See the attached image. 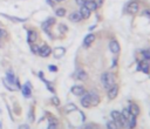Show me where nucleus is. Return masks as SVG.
<instances>
[{
    "instance_id": "obj_1",
    "label": "nucleus",
    "mask_w": 150,
    "mask_h": 129,
    "mask_svg": "<svg viewBox=\"0 0 150 129\" xmlns=\"http://www.w3.org/2000/svg\"><path fill=\"white\" fill-rule=\"evenodd\" d=\"M100 101H101V98L96 92H88L81 99V105L84 108H91V107L97 106L100 103Z\"/></svg>"
},
{
    "instance_id": "obj_2",
    "label": "nucleus",
    "mask_w": 150,
    "mask_h": 129,
    "mask_svg": "<svg viewBox=\"0 0 150 129\" xmlns=\"http://www.w3.org/2000/svg\"><path fill=\"white\" fill-rule=\"evenodd\" d=\"M101 82H102V85H103V87L106 89H109L111 86L115 85V78H114V75L111 73L106 72V73H103L101 75Z\"/></svg>"
},
{
    "instance_id": "obj_3",
    "label": "nucleus",
    "mask_w": 150,
    "mask_h": 129,
    "mask_svg": "<svg viewBox=\"0 0 150 129\" xmlns=\"http://www.w3.org/2000/svg\"><path fill=\"white\" fill-rule=\"evenodd\" d=\"M140 10V3L137 0H133V1H129L127 5H126V11L127 13L129 14H136Z\"/></svg>"
},
{
    "instance_id": "obj_4",
    "label": "nucleus",
    "mask_w": 150,
    "mask_h": 129,
    "mask_svg": "<svg viewBox=\"0 0 150 129\" xmlns=\"http://www.w3.org/2000/svg\"><path fill=\"white\" fill-rule=\"evenodd\" d=\"M54 24H55V19H54V18H48L46 21L42 22V26H41V27H42V29L46 32V33H47L49 37H52V35H50V27H52Z\"/></svg>"
},
{
    "instance_id": "obj_5",
    "label": "nucleus",
    "mask_w": 150,
    "mask_h": 129,
    "mask_svg": "<svg viewBox=\"0 0 150 129\" xmlns=\"http://www.w3.org/2000/svg\"><path fill=\"white\" fill-rule=\"evenodd\" d=\"M21 92H22V95L25 96V98H31V95H32V85L31 82H26L22 87H21Z\"/></svg>"
},
{
    "instance_id": "obj_6",
    "label": "nucleus",
    "mask_w": 150,
    "mask_h": 129,
    "mask_svg": "<svg viewBox=\"0 0 150 129\" xmlns=\"http://www.w3.org/2000/svg\"><path fill=\"white\" fill-rule=\"evenodd\" d=\"M37 40H38V32L34 29H29L27 33V42L29 45H32V44H35Z\"/></svg>"
},
{
    "instance_id": "obj_7",
    "label": "nucleus",
    "mask_w": 150,
    "mask_h": 129,
    "mask_svg": "<svg viewBox=\"0 0 150 129\" xmlns=\"http://www.w3.org/2000/svg\"><path fill=\"white\" fill-rule=\"evenodd\" d=\"M50 54H52V48L48 45H44V46H41L39 48L38 55H40L41 58H48Z\"/></svg>"
},
{
    "instance_id": "obj_8",
    "label": "nucleus",
    "mask_w": 150,
    "mask_h": 129,
    "mask_svg": "<svg viewBox=\"0 0 150 129\" xmlns=\"http://www.w3.org/2000/svg\"><path fill=\"white\" fill-rule=\"evenodd\" d=\"M74 78H75L76 80H80V81H86L87 78H88V75H87V73H86L83 69L80 68V69H76V71H75Z\"/></svg>"
},
{
    "instance_id": "obj_9",
    "label": "nucleus",
    "mask_w": 150,
    "mask_h": 129,
    "mask_svg": "<svg viewBox=\"0 0 150 129\" xmlns=\"http://www.w3.org/2000/svg\"><path fill=\"white\" fill-rule=\"evenodd\" d=\"M117 94H118V86L117 85H114L108 89V98L110 100H114L117 96Z\"/></svg>"
},
{
    "instance_id": "obj_10",
    "label": "nucleus",
    "mask_w": 150,
    "mask_h": 129,
    "mask_svg": "<svg viewBox=\"0 0 150 129\" xmlns=\"http://www.w3.org/2000/svg\"><path fill=\"white\" fill-rule=\"evenodd\" d=\"M109 49H110L111 53L117 54V53H120V51H121V47H120V44L116 40H111L109 42Z\"/></svg>"
},
{
    "instance_id": "obj_11",
    "label": "nucleus",
    "mask_w": 150,
    "mask_h": 129,
    "mask_svg": "<svg viewBox=\"0 0 150 129\" xmlns=\"http://www.w3.org/2000/svg\"><path fill=\"white\" fill-rule=\"evenodd\" d=\"M94 41H95V34L89 33V34L86 35V38L83 39V46H84V47H89Z\"/></svg>"
},
{
    "instance_id": "obj_12",
    "label": "nucleus",
    "mask_w": 150,
    "mask_h": 129,
    "mask_svg": "<svg viewBox=\"0 0 150 129\" xmlns=\"http://www.w3.org/2000/svg\"><path fill=\"white\" fill-rule=\"evenodd\" d=\"M11 86H14L15 85V76H14V73L12 69H8L6 71V79H5Z\"/></svg>"
},
{
    "instance_id": "obj_13",
    "label": "nucleus",
    "mask_w": 150,
    "mask_h": 129,
    "mask_svg": "<svg viewBox=\"0 0 150 129\" xmlns=\"http://www.w3.org/2000/svg\"><path fill=\"white\" fill-rule=\"evenodd\" d=\"M137 71H141V72L148 74L150 72V67H149V64L145 61H140L138 62V66H137Z\"/></svg>"
},
{
    "instance_id": "obj_14",
    "label": "nucleus",
    "mask_w": 150,
    "mask_h": 129,
    "mask_svg": "<svg viewBox=\"0 0 150 129\" xmlns=\"http://www.w3.org/2000/svg\"><path fill=\"white\" fill-rule=\"evenodd\" d=\"M84 92H86V89H84L83 86H73V87H72V93H73L74 95H76V96L83 95Z\"/></svg>"
},
{
    "instance_id": "obj_15",
    "label": "nucleus",
    "mask_w": 150,
    "mask_h": 129,
    "mask_svg": "<svg viewBox=\"0 0 150 129\" xmlns=\"http://www.w3.org/2000/svg\"><path fill=\"white\" fill-rule=\"evenodd\" d=\"M84 6L89 10V11H95L99 6H97V4L95 3V0H86V3H84Z\"/></svg>"
},
{
    "instance_id": "obj_16",
    "label": "nucleus",
    "mask_w": 150,
    "mask_h": 129,
    "mask_svg": "<svg viewBox=\"0 0 150 129\" xmlns=\"http://www.w3.org/2000/svg\"><path fill=\"white\" fill-rule=\"evenodd\" d=\"M128 109H129L130 114H131V115H134V116H138V115H140V113H141L140 107H138L136 103H131V105L128 107Z\"/></svg>"
},
{
    "instance_id": "obj_17",
    "label": "nucleus",
    "mask_w": 150,
    "mask_h": 129,
    "mask_svg": "<svg viewBox=\"0 0 150 129\" xmlns=\"http://www.w3.org/2000/svg\"><path fill=\"white\" fill-rule=\"evenodd\" d=\"M52 52H53V54H54V56H55L56 59H60V58H62V56L65 55L66 49H65L64 47H57V48H55V49L52 51Z\"/></svg>"
},
{
    "instance_id": "obj_18",
    "label": "nucleus",
    "mask_w": 150,
    "mask_h": 129,
    "mask_svg": "<svg viewBox=\"0 0 150 129\" xmlns=\"http://www.w3.org/2000/svg\"><path fill=\"white\" fill-rule=\"evenodd\" d=\"M81 14H80V12H73V13H71L69 14V20L72 21V22H79V21H81Z\"/></svg>"
},
{
    "instance_id": "obj_19",
    "label": "nucleus",
    "mask_w": 150,
    "mask_h": 129,
    "mask_svg": "<svg viewBox=\"0 0 150 129\" xmlns=\"http://www.w3.org/2000/svg\"><path fill=\"white\" fill-rule=\"evenodd\" d=\"M80 14H81L82 19H88L89 17H91V11H89L86 6H82L81 10H80Z\"/></svg>"
},
{
    "instance_id": "obj_20",
    "label": "nucleus",
    "mask_w": 150,
    "mask_h": 129,
    "mask_svg": "<svg viewBox=\"0 0 150 129\" xmlns=\"http://www.w3.org/2000/svg\"><path fill=\"white\" fill-rule=\"evenodd\" d=\"M47 129H57V121L54 117H49V123Z\"/></svg>"
},
{
    "instance_id": "obj_21",
    "label": "nucleus",
    "mask_w": 150,
    "mask_h": 129,
    "mask_svg": "<svg viewBox=\"0 0 150 129\" xmlns=\"http://www.w3.org/2000/svg\"><path fill=\"white\" fill-rule=\"evenodd\" d=\"M28 120H29V122H34V120H35L34 107H31V109H29V112H28Z\"/></svg>"
},
{
    "instance_id": "obj_22",
    "label": "nucleus",
    "mask_w": 150,
    "mask_h": 129,
    "mask_svg": "<svg viewBox=\"0 0 150 129\" xmlns=\"http://www.w3.org/2000/svg\"><path fill=\"white\" fill-rule=\"evenodd\" d=\"M1 15L10 19V20H12V21H15V22H24L26 20V19H21V18H17V17H10V15H6V14H1Z\"/></svg>"
},
{
    "instance_id": "obj_23",
    "label": "nucleus",
    "mask_w": 150,
    "mask_h": 129,
    "mask_svg": "<svg viewBox=\"0 0 150 129\" xmlns=\"http://www.w3.org/2000/svg\"><path fill=\"white\" fill-rule=\"evenodd\" d=\"M66 10L65 8H62V7H60V8H57L56 11H55V14L57 15V17H65L66 15Z\"/></svg>"
},
{
    "instance_id": "obj_24",
    "label": "nucleus",
    "mask_w": 150,
    "mask_h": 129,
    "mask_svg": "<svg viewBox=\"0 0 150 129\" xmlns=\"http://www.w3.org/2000/svg\"><path fill=\"white\" fill-rule=\"evenodd\" d=\"M107 128H108V129H120V128L117 127V124H116L114 121H109V122L107 123Z\"/></svg>"
},
{
    "instance_id": "obj_25",
    "label": "nucleus",
    "mask_w": 150,
    "mask_h": 129,
    "mask_svg": "<svg viewBox=\"0 0 150 129\" xmlns=\"http://www.w3.org/2000/svg\"><path fill=\"white\" fill-rule=\"evenodd\" d=\"M59 29L61 33H67V31H68V27L65 25V24H60L59 25Z\"/></svg>"
},
{
    "instance_id": "obj_26",
    "label": "nucleus",
    "mask_w": 150,
    "mask_h": 129,
    "mask_svg": "<svg viewBox=\"0 0 150 129\" xmlns=\"http://www.w3.org/2000/svg\"><path fill=\"white\" fill-rule=\"evenodd\" d=\"M39 48H40V47H39L38 45H35V44H32V45H31V51H32L33 54H38V53H39Z\"/></svg>"
},
{
    "instance_id": "obj_27",
    "label": "nucleus",
    "mask_w": 150,
    "mask_h": 129,
    "mask_svg": "<svg viewBox=\"0 0 150 129\" xmlns=\"http://www.w3.org/2000/svg\"><path fill=\"white\" fill-rule=\"evenodd\" d=\"M3 83H4V86H5V87H6L8 90H11V92L15 90V89H14V87H13V86H11V85H10V83H8L6 80H3Z\"/></svg>"
},
{
    "instance_id": "obj_28",
    "label": "nucleus",
    "mask_w": 150,
    "mask_h": 129,
    "mask_svg": "<svg viewBox=\"0 0 150 129\" xmlns=\"http://www.w3.org/2000/svg\"><path fill=\"white\" fill-rule=\"evenodd\" d=\"M6 34H7L6 29H4V28L0 27V39H4V38L6 37Z\"/></svg>"
},
{
    "instance_id": "obj_29",
    "label": "nucleus",
    "mask_w": 150,
    "mask_h": 129,
    "mask_svg": "<svg viewBox=\"0 0 150 129\" xmlns=\"http://www.w3.org/2000/svg\"><path fill=\"white\" fill-rule=\"evenodd\" d=\"M143 56H144L145 59L150 60V48H149V49H147V51H143Z\"/></svg>"
},
{
    "instance_id": "obj_30",
    "label": "nucleus",
    "mask_w": 150,
    "mask_h": 129,
    "mask_svg": "<svg viewBox=\"0 0 150 129\" xmlns=\"http://www.w3.org/2000/svg\"><path fill=\"white\" fill-rule=\"evenodd\" d=\"M52 103H53V105H55V106H59V105H60V100H59V98H56V96L52 98Z\"/></svg>"
},
{
    "instance_id": "obj_31",
    "label": "nucleus",
    "mask_w": 150,
    "mask_h": 129,
    "mask_svg": "<svg viewBox=\"0 0 150 129\" xmlns=\"http://www.w3.org/2000/svg\"><path fill=\"white\" fill-rule=\"evenodd\" d=\"M48 69H49L50 72H57V67H56V66H53V64H49Z\"/></svg>"
},
{
    "instance_id": "obj_32",
    "label": "nucleus",
    "mask_w": 150,
    "mask_h": 129,
    "mask_svg": "<svg viewBox=\"0 0 150 129\" xmlns=\"http://www.w3.org/2000/svg\"><path fill=\"white\" fill-rule=\"evenodd\" d=\"M18 129H31V128H29V126H28V124H20Z\"/></svg>"
},
{
    "instance_id": "obj_33",
    "label": "nucleus",
    "mask_w": 150,
    "mask_h": 129,
    "mask_svg": "<svg viewBox=\"0 0 150 129\" xmlns=\"http://www.w3.org/2000/svg\"><path fill=\"white\" fill-rule=\"evenodd\" d=\"M84 3H86V0H76V4L79 6H84Z\"/></svg>"
},
{
    "instance_id": "obj_34",
    "label": "nucleus",
    "mask_w": 150,
    "mask_h": 129,
    "mask_svg": "<svg viewBox=\"0 0 150 129\" xmlns=\"http://www.w3.org/2000/svg\"><path fill=\"white\" fill-rule=\"evenodd\" d=\"M143 14H144V15H147L148 18H150V12H149V11H144V12H143Z\"/></svg>"
},
{
    "instance_id": "obj_35",
    "label": "nucleus",
    "mask_w": 150,
    "mask_h": 129,
    "mask_svg": "<svg viewBox=\"0 0 150 129\" xmlns=\"http://www.w3.org/2000/svg\"><path fill=\"white\" fill-rule=\"evenodd\" d=\"M55 1H57V3H61V1H65V0H55Z\"/></svg>"
},
{
    "instance_id": "obj_36",
    "label": "nucleus",
    "mask_w": 150,
    "mask_h": 129,
    "mask_svg": "<svg viewBox=\"0 0 150 129\" xmlns=\"http://www.w3.org/2000/svg\"><path fill=\"white\" fill-rule=\"evenodd\" d=\"M3 128V124H1V121H0V129H1Z\"/></svg>"
}]
</instances>
